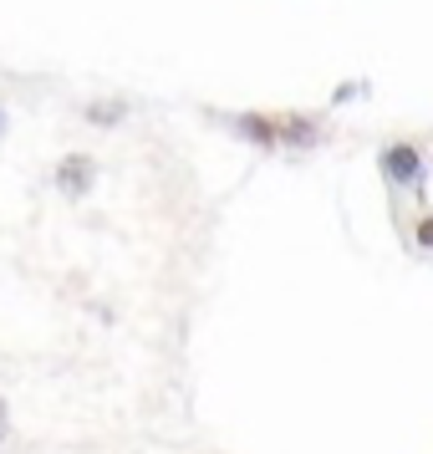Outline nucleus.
Instances as JSON below:
<instances>
[{"label":"nucleus","instance_id":"7","mask_svg":"<svg viewBox=\"0 0 433 454\" xmlns=\"http://www.w3.org/2000/svg\"><path fill=\"white\" fill-rule=\"evenodd\" d=\"M357 92H362V82H342V87H336V98H331V103H352Z\"/></svg>","mask_w":433,"mask_h":454},{"label":"nucleus","instance_id":"3","mask_svg":"<svg viewBox=\"0 0 433 454\" xmlns=\"http://www.w3.org/2000/svg\"><path fill=\"white\" fill-rule=\"evenodd\" d=\"M245 144H255V148H275L281 138H275V118H266V113H235V118H225Z\"/></svg>","mask_w":433,"mask_h":454},{"label":"nucleus","instance_id":"4","mask_svg":"<svg viewBox=\"0 0 433 454\" xmlns=\"http://www.w3.org/2000/svg\"><path fill=\"white\" fill-rule=\"evenodd\" d=\"M275 138L290 144V148H311L321 138V128H316V118H306V113H286V118H275Z\"/></svg>","mask_w":433,"mask_h":454},{"label":"nucleus","instance_id":"8","mask_svg":"<svg viewBox=\"0 0 433 454\" xmlns=\"http://www.w3.org/2000/svg\"><path fill=\"white\" fill-rule=\"evenodd\" d=\"M11 434V409H5V398H0V439Z\"/></svg>","mask_w":433,"mask_h":454},{"label":"nucleus","instance_id":"5","mask_svg":"<svg viewBox=\"0 0 433 454\" xmlns=\"http://www.w3.org/2000/svg\"><path fill=\"white\" fill-rule=\"evenodd\" d=\"M123 118H128V103H87V123L112 128V123H123Z\"/></svg>","mask_w":433,"mask_h":454},{"label":"nucleus","instance_id":"2","mask_svg":"<svg viewBox=\"0 0 433 454\" xmlns=\"http://www.w3.org/2000/svg\"><path fill=\"white\" fill-rule=\"evenodd\" d=\"M97 179V159L92 153H66L62 164H57V189H62L66 200H82L87 189Z\"/></svg>","mask_w":433,"mask_h":454},{"label":"nucleus","instance_id":"1","mask_svg":"<svg viewBox=\"0 0 433 454\" xmlns=\"http://www.w3.org/2000/svg\"><path fill=\"white\" fill-rule=\"evenodd\" d=\"M377 168H383V179L398 189H418L423 184V153L413 144H388L377 153Z\"/></svg>","mask_w":433,"mask_h":454},{"label":"nucleus","instance_id":"9","mask_svg":"<svg viewBox=\"0 0 433 454\" xmlns=\"http://www.w3.org/2000/svg\"><path fill=\"white\" fill-rule=\"evenodd\" d=\"M0 138H5V107H0Z\"/></svg>","mask_w":433,"mask_h":454},{"label":"nucleus","instance_id":"6","mask_svg":"<svg viewBox=\"0 0 433 454\" xmlns=\"http://www.w3.org/2000/svg\"><path fill=\"white\" fill-rule=\"evenodd\" d=\"M413 240H418V250H433V215H418V225H413Z\"/></svg>","mask_w":433,"mask_h":454}]
</instances>
